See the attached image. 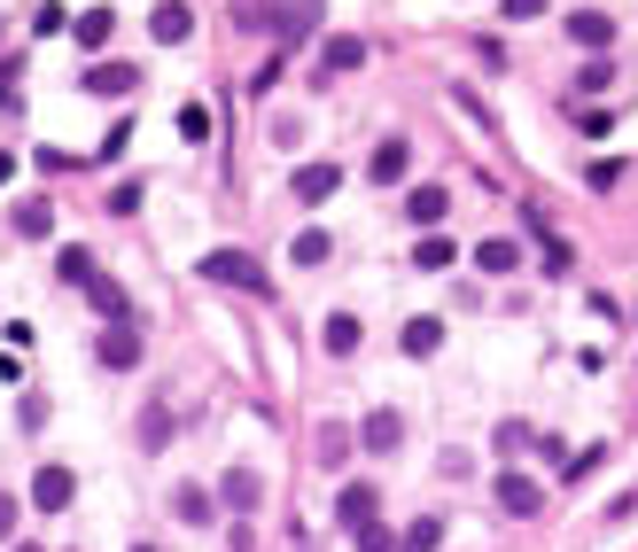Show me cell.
Returning <instances> with one entry per match:
<instances>
[{
    "mask_svg": "<svg viewBox=\"0 0 638 552\" xmlns=\"http://www.w3.org/2000/svg\"><path fill=\"white\" fill-rule=\"evenodd\" d=\"M9 179H16V156H0V188H9Z\"/></svg>",
    "mask_w": 638,
    "mask_h": 552,
    "instance_id": "34",
    "label": "cell"
},
{
    "mask_svg": "<svg viewBox=\"0 0 638 552\" xmlns=\"http://www.w3.org/2000/svg\"><path fill=\"white\" fill-rule=\"evenodd\" d=\"M405 164H413V148H405L398 133H390V140H382L374 156H367V171H374V188H398V179H405Z\"/></svg>",
    "mask_w": 638,
    "mask_h": 552,
    "instance_id": "10",
    "label": "cell"
},
{
    "mask_svg": "<svg viewBox=\"0 0 638 552\" xmlns=\"http://www.w3.org/2000/svg\"><path fill=\"white\" fill-rule=\"evenodd\" d=\"M141 443H148V451H164V443H171V413H164V405L141 420Z\"/></svg>",
    "mask_w": 638,
    "mask_h": 552,
    "instance_id": "29",
    "label": "cell"
},
{
    "mask_svg": "<svg viewBox=\"0 0 638 552\" xmlns=\"http://www.w3.org/2000/svg\"><path fill=\"white\" fill-rule=\"evenodd\" d=\"M94 358L110 365V374H133V365H141V327H133V319H117V327H102V342H94Z\"/></svg>",
    "mask_w": 638,
    "mask_h": 552,
    "instance_id": "2",
    "label": "cell"
},
{
    "mask_svg": "<svg viewBox=\"0 0 638 552\" xmlns=\"http://www.w3.org/2000/svg\"><path fill=\"white\" fill-rule=\"evenodd\" d=\"M312 24H320V0H289V9L272 16V32H281V40H304Z\"/></svg>",
    "mask_w": 638,
    "mask_h": 552,
    "instance_id": "16",
    "label": "cell"
},
{
    "mask_svg": "<svg viewBox=\"0 0 638 552\" xmlns=\"http://www.w3.org/2000/svg\"><path fill=\"white\" fill-rule=\"evenodd\" d=\"M405 211H413V226H436V218L451 211V195H444V188H413V195H405Z\"/></svg>",
    "mask_w": 638,
    "mask_h": 552,
    "instance_id": "19",
    "label": "cell"
},
{
    "mask_svg": "<svg viewBox=\"0 0 638 552\" xmlns=\"http://www.w3.org/2000/svg\"><path fill=\"white\" fill-rule=\"evenodd\" d=\"M358 552H398V537L382 521H367V529H358Z\"/></svg>",
    "mask_w": 638,
    "mask_h": 552,
    "instance_id": "30",
    "label": "cell"
},
{
    "mask_svg": "<svg viewBox=\"0 0 638 552\" xmlns=\"http://www.w3.org/2000/svg\"><path fill=\"white\" fill-rule=\"evenodd\" d=\"M16 529V498H0V537H9Z\"/></svg>",
    "mask_w": 638,
    "mask_h": 552,
    "instance_id": "33",
    "label": "cell"
},
{
    "mask_svg": "<svg viewBox=\"0 0 638 552\" xmlns=\"http://www.w3.org/2000/svg\"><path fill=\"white\" fill-rule=\"evenodd\" d=\"M70 498H78V475H70V467H40V475H32V506H40V514H63Z\"/></svg>",
    "mask_w": 638,
    "mask_h": 552,
    "instance_id": "4",
    "label": "cell"
},
{
    "mask_svg": "<svg viewBox=\"0 0 638 552\" xmlns=\"http://www.w3.org/2000/svg\"><path fill=\"white\" fill-rule=\"evenodd\" d=\"M358 443H367V451H398V443H405V413H390V405H382V413H367Z\"/></svg>",
    "mask_w": 638,
    "mask_h": 552,
    "instance_id": "12",
    "label": "cell"
},
{
    "mask_svg": "<svg viewBox=\"0 0 638 552\" xmlns=\"http://www.w3.org/2000/svg\"><path fill=\"white\" fill-rule=\"evenodd\" d=\"M506 9V24H529V16H545V0H499Z\"/></svg>",
    "mask_w": 638,
    "mask_h": 552,
    "instance_id": "32",
    "label": "cell"
},
{
    "mask_svg": "<svg viewBox=\"0 0 638 552\" xmlns=\"http://www.w3.org/2000/svg\"><path fill=\"white\" fill-rule=\"evenodd\" d=\"M569 40H577V47H600V55H607V40H615V24H607L600 9H577V16H569Z\"/></svg>",
    "mask_w": 638,
    "mask_h": 552,
    "instance_id": "15",
    "label": "cell"
},
{
    "mask_svg": "<svg viewBox=\"0 0 638 552\" xmlns=\"http://www.w3.org/2000/svg\"><path fill=\"white\" fill-rule=\"evenodd\" d=\"M47 226H55V203H47V195H32V203L16 211V234H24V241H40Z\"/></svg>",
    "mask_w": 638,
    "mask_h": 552,
    "instance_id": "20",
    "label": "cell"
},
{
    "mask_svg": "<svg viewBox=\"0 0 638 552\" xmlns=\"http://www.w3.org/2000/svg\"><path fill=\"white\" fill-rule=\"evenodd\" d=\"M475 264H483V272H514V264H522V249L499 234V241H475Z\"/></svg>",
    "mask_w": 638,
    "mask_h": 552,
    "instance_id": "21",
    "label": "cell"
},
{
    "mask_svg": "<svg viewBox=\"0 0 638 552\" xmlns=\"http://www.w3.org/2000/svg\"><path fill=\"white\" fill-rule=\"evenodd\" d=\"M499 506H506V514H514V521H529V514H537V506H545V491H537V483H529V475H514V467H506V475H499Z\"/></svg>",
    "mask_w": 638,
    "mask_h": 552,
    "instance_id": "9",
    "label": "cell"
},
{
    "mask_svg": "<svg viewBox=\"0 0 638 552\" xmlns=\"http://www.w3.org/2000/svg\"><path fill=\"white\" fill-rule=\"evenodd\" d=\"M491 443H499V459H522V451L537 443V428H529V420H506V428H499Z\"/></svg>",
    "mask_w": 638,
    "mask_h": 552,
    "instance_id": "25",
    "label": "cell"
},
{
    "mask_svg": "<svg viewBox=\"0 0 638 552\" xmlns=\"http://www.w3.org/2000/svg\"><path fill=\"white\" fill-rule=\"evenodd\" d=\"M335 188H343V171H335V164H296V179H289V195H296L304 211H320Z\"/></svg>",
    "mask_w": 638,
    "mask_h": 552,
    "instance_id": "3",
    "label": "cell"
},
{
    "mask_svg": "<svg viewBox=\"0 0 638 552\" xmlns=\"http://www.w3.org/2000/svg\"><path fill=\"white\" fill-rule=\"evenodd\" d=\"M86 304L102 312V327H117V319H133V296L110 281V272H94V281H86Z\"/></svg>",
    "mask_w": 638,
    "mask_h": 552,
    "instance_id": "6",
    "label": "cell"
},
{
    "mask_svg": "<svg viewBox=\"0 0 638 552\" xmlns=\"http://www.w3.org/2000/svg\"><path fill=\"white\" fill-rule=\"evenodd\" d=\"M358 335H367V327H358V319H350V312H335V319H327V327H320V342H327V350H335V358H350V350H358Z\"/></svg>",
    "mask_w": 638,
    "mask_h": 552,
    "instance_id": "18",
    "label": "cell"
},
{
    "mask_svg": "<svg viewBox=\"0 0 638 552\" xmlns=\"http://www.w3.org/2000/svg\"><path fill=\"white\" fill-rule=\"evenodd\" d=\"M398 342H405V358H436V350H444V319H428V312H421V319H405V335H398Z\"/></svg>",
    "mask_w": 638,
    "mask_h": 552,
    "instance_id": "14",
    "label": "cell"
},
{
    "mask_svg": "<svg viewBox=\"0 0 638 552\" xmlns=\"http://www.w3.org/2000/svg\"><path fill=\"white\" fill-rule=\"evenodd\" d=\"M203 281H211V289H242V296H272V272H265L249 249H211V257H203Z\"/></svg>",
    "mask_w": 638,
    "mask_h": 552,
    "instance_id": "1",
    "label": "cell"
},
{
    "mask_svg": "<svg viewBox=\"0 0 638 552\" xmlns=\"http://www.w3.org/2000/svg\"><path fill=\"white\" fill-rule=\"evenodd\" d=\"M343 451H350V428H327V436H320V459H327V467H335Z\"/></svg>",
    "mask_w": 638,
    "mask_h": 552,
    "instance_id": "31",
    "label": "cell"
},
{
    "mask_svg": "<svg viewBox=\"0 0 638 552\" xmlns=\"http://www.w3.org/2000/svg\"><path fill=\"white\" fill-rule=\"evenodd\" d=\"M451 257H460V249H451V241H444V234H436V226H428V234H421V241H413V264H421V272H444V264H451Z\"/></svg>",
    "mask_w": 638,
    "mask_h": 552,
    "instance_id": "17",
    "label": "cell"
},
{
    "mask_svg": "<svg viewBox=\"0 0 638 552\" xmlns=\"http://www.w3.org/2000/svg\"><path fill=\"white\" fill-rule=\"evenodd\" d=\"M327 249H335V241H327L320 226H304V234L289 241V257H296V264H327Z\"/></svg>",
    "mask_w": 638,
    "mask_h": 552,
    "instance_id": "24",
    "label": "cell"
},
{
    "mask_svg": "<svg viewBox=\"0 0 638 552\" xmlns=\"http://www.w3.org/2000/svg\"><path fill=\"white\" fill-rule=\"evenodd\" d=\"M141 552H148V544H141Z\"/></svg>",
    "mask_w": 638,
    "mask_h": 552,
    "instance_id": "35",
    "label": "cell"
},
{
    "mask_svg": "<svg viewBox=\"0 0 638 552\" xmlns=\"http://www.w3.org/2000/svg\"><path fill=\"white\" fill-rule=\"evenodd\" d=\"M171 514H179V521H211V491H195V483L171 491Z\"/></svg>",
    "mask_w": 638,
    "mask_h": 552,
    "instance_id": "26",
    "label": "cell"
},
{
    "mask_svg": "<svg viewBox=\"0 0 638 552\" xmlns=\"http://www.w3.org/2000/svg\"><path fill=\"white\" fill-rule=\"evenodd\" d=\"M374 506H382V491H374V483H343V491H335V521H343V529H367V521H374Z\"/></svg>",
    "mask_w": 638,
    "mask_h": 552,
    "instance_id": "5",
    "label": "cell"
},
{
    "mask_svg": "<svg viewBox=\"0 0 638 552\" xmlns=\"http://www.w3.org/2000/svg\"><path fill=\"white\" fill-rule=\"evenodd\" d=\"M63 281L86 289V281H94V257H86V249H63Z\"/></svg>",
    "mask_w": 638,
    "mask_h": 552,
    "instance_id": "28",
    "label": "cell"
},
{
    "mask_svg": "<svg viewBox=\"0 0 638 552\" xmlns=\"http://www.w3.org/2000/svg\"><path fill=\"white\" fill-rule=\"evenodd\" d=\"M133 86H141L133 63H94V70H86V94H110L117 102V94H133Z\"/></svg>",
    "mask_w": 638,
    "mask_h": 552,
    "instance_id": "11",
    "label": "cell"
},
{
    "mask_svg": "<svg viewBox=\"0 0 638 552\" xmlns=\"http://www.w3.org/2000/svg\"><path fill=\"white\" fill-rule=\"evenodd\" d=\"M70 32H78V47H102V40L117 32V16H110V9H86V16H78Z\"/></svg>",
    "mask_w": 638,
    "mask_h": 552,
    "instance_id": "23",
    "label": "cell"
},
{
    "mask_svg": "<svg viewBox=\"0 0 638 552\" xmlns=\"http://www.w3.org/2000/svg\"><path fill=\"white\" fill-rule=\"evenodd\" d=\"M148 32H156L164 47H179V40L195 32V9H188V0H156V16H148Z\"/></svg>",
    "mask_w": 638,
    "mask_h": 552,
    "instance_id": "7",
    "label": "cell"
},
{
    "mask_svg": "<svg viewBox=\"0 0 638 552\" xmlns=\"http://www.w3.org/2000/svg\"><path fill=\"white\" fill-rule=\"evenodd\" d=\"M436 544H444V521H436V514H421V521L398 537V552H436Z\"/></svg>",
    "mask_w": 638,
    "mask_h": 552,
    "instance_id": "22",
    "label": "cell"
},
{
    "mask_svg": "<svg viewBox=\"0 0 638 552\" xmlns=\"http://www.w3.org/2000/svg\"><path fill=\"white\" fill-rule=\"evenodd\" d=\"M358 63H367V40H358V32H335L327 47H320V70L335 78V70H358Z\"/></svg>",
    "mask_w": 638,
    "mask_h": 552,
    "instance_id": "13",
    "label": "cell"
},
{
    "mask_svg": "<svg viewBox=\"0 0 638 552\" xmlns=\"http://www.w3.org/2000/svg\"><path fill=\"white\" fill-rule=\"evenodd\" d=\"M219 498H226L234 514H257V506H265V483H257V467H226V483H219Z\"/></svg>",
    "mask_w": 638,
    "mask_h": 552,
    "instance_id": "8",
    "label": "cell"
},
{
    "mask_svg": "<svg viewBox=\"0 0 638 552\" xmlns=\"http://www.w3.org/2000/svg\"><path fill=\"white\" fill-rule=\"evenodd\" d=\"M179 140H211V110H203V102L179 110Z\"/></svg>",
    "mask_w": 638,
    "mask_h": 552,
    "instance_id": "27",
    "label": "cell"
}]
</instances>
